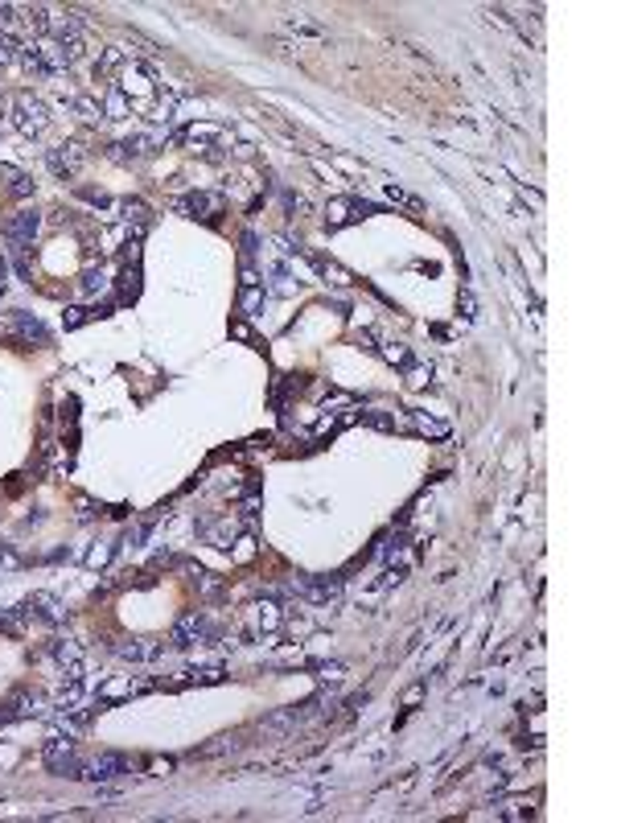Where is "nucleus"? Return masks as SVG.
Segmentation results:
<instances>
[{"label": "nucleus", "instance_id": "f257e3e1", "mask_svg": "<svg viewBox=\"0 0 617 823\" xmlns=\"http://www.w3.org/2000/svg\"><path fill=\"white\" fill-rule=\"evenodd\" d=\"M370 210H375V206L358 202V198H342V202L329 206V227H342V222H354V218H367Z\"/></svg>", "mask_w": 617, "mask_h": 823}, {"label": "nucleus", "instance_id": "f03ea898", "mask_svg": "<svg viewBox=\"0 0 617 823\" xmlns=\"http://www.w3.org/2000/svg\"><path fill=\"white\" fill-rule=\"evenodd\" d=\"M4 235L17 239V243H29V239L38 235V215H33V210H21L17 218H9V222H4Z\"/></svg>", "mask_w": 617, "mask_h": 823}, {"label": "nucleus", "instance_id": "7ed1b4c3", "mask_svg": "<svg viewBox=\"0 0 617 823\" xmlns=\"http://www.w3.org/2000/svg\"><path fill=\"white\" fill-rule=\"evenodd\" d=\"M218 206H222V198H210V194H190L186 202H181V210H190L193 218H198V215H202V218H210L206 210H218Z\"/></svg>", "mask_w": 617, "mask_h": 823}, {"label": "nucleus", "instance_id": "20e7f679", "mask_svg": "<svg viewBox=\"0 0 617 823\" xmlns=\"http://www.w3.org/2000/svg\"><path fill=\"white\" fill-rule=\"evenodd\" d=\"M124 765H128L124 758H116V753H103V758H99V762L91 765V778H116V774L124 770Z\"/></svg>", "mask_w": 617, "mask_h": 823}, {"label": "nucleus", "instance_id": "39448f33", "mask_svg": "<svg viewBox=\"0 0 617 823\" xmlns=\"http://www.w3.org/2000/svg\"><path fill=\"white\" fill-rule=\"evenodd\" d=\"M13 321H17V330L25 333L29 342H45V326H41L38 317H29V313H17V317H13Z\"/></svg>", "mask_w": 617, "mask_h": 823}, {"label": "nucleus", "instance_id": "423d86ee", "mask_svg": "<svg viewBox=\"0 0 617 823\" xmlns=\"http://www.w3.org/2000/svg\"><path fill=\"white\" fill-rule=\"evenodd\" d=\"M498 815H506V819H522V815H531V803H522V799H510V803L498 807Z\"/></svg>", "mask_w": 617, "mask_h": 823}, {"label": "nucleus", "instance_id": "0eeeda50", "mask_svg": "<svg viewBox=\"0 0 617 823\" xmlns=\"http://www.w3.org/2000/svg\"><path fill=\"white\" fill-rule=\"evenodd\" d=\"M416 429H420V432H432V436H444V432H449V429H444V424H436V420H428V416H416Z\"/></svg>", "mask_w": 617, "mask_h": 823}]
</instances>
